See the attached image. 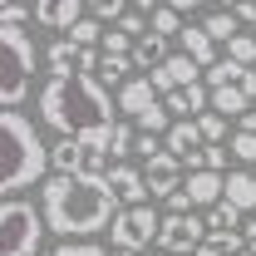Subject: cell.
I'll use <instances>...</instances> for the list:
<instances>
[{
	"label": "cell",
	"mask_w": 256,
	"mask_h": 256,
	"mask_svg": "<svg viewBox=\"0 0 256 256\" xmlns=\"http://www.w3.org/2000/svg\"><path fill=\"white\" fill-rule=\"evenodd\" d=\"M114 108H118L114 94L98 84L94 74H84V69H74V74H54V79L40 89V118L54 128L60 138L108 133V128L118 124Z\"/></svg>",
	"instance_id": "obj_1"
},
{
	"label": "cell",
	"mask_w": 256,
	"mask_h": 256,
	"mask_svg": "<svg viewBox=\"0 0 256 256\" xmlns=\"http://www.w3.org/2000/svg\"><path fill=\"white\" fill-rule=\"evenodd\" d=\"M40 207H44L50 232L64 242H84L104 226H114L124 212V202L114 197L108 182H79V178H60V172L40 188Z\"/></svg>",
	"instance_id": "obj_2"
},
{
	"label": "cell",
	"mask_w": 256,
	"mask_h": 256,
	"mask_svg": "<svg viewBox=\"0 0 256 256\" xmlns=\"http://www.w3.org/2000/svg\"><path fill=\"white\" fill-rule=\"evenodd\" d=\"M0 192H5V202L10 197H20L25 188H34L40 178H44V168H54L50 162V143L40 138V128H34L30 114H20V108H5L0 114ZM50 182V178H44Z\"/></svg>",
	"instance_id": "obj_3"
},
{
	"label": "cell",
	"mask_w": 256,
	"mask_h": 256,
	"mask_svg": "<svg viewBox=\"0 0 256 256\" xmlns=\"http://www.w3.org/2000/svg\"><path fill=\"white\" fill-rule=\"evenodd\" d=\"M0 60H5L0 98H5V108H20L34 84V69H40V50H34V40L20 25H0Z\"/></svg>",
	"instance_id": "obj_4"
},
{
	"label": "cell",
	"mask_w": 256,
	"mask_h": 256,
	"mask_svg": "<svg viewBox=\"0 0 256 256\" xmlns=\"http://www.w3.org/2000/svg\"><path fill=\"white\" fill-rule=\"evenodd\" d=\"M50 236L44 207H34L25 197H10L0 207V256H44L40 242Z\"/></svg>",
	"instance_id": "obj_5"
},
{
	"label": "cell",
	"mask_w": 256,
	"mask_h": 256,
	"mask_svg": "<svg viewBox=\"0 0 256 256\" xmlns=\"http://www.w3.org/2000/svg\"><path fill=\"white\" fill-rule=\"evenodd\" d=\"M108 232H114V252L143 256V246H153V242H158L162 217H158V207H153V202H148V207H124V212H118V222L108 226Z\"/></svg>",
	"instance_id": "obj_6"
},
{
	"label": "cell",
	"mask_w": 256,
	"mask_h": 256,
	"mask_svg": "<svg viewBox=\"0 0 256 256\" xmlns=\"http://www.w3.org/2000/svg\"><path fill=\"white\" fill-rule=\"evenodd\" d=\"M207 242V217L197 212H182V217H162V232H158V246L162 256H197Z\"/></svg>",
	"instance_id": "obj_7"
},
{
	"label": "cell",
	"mask_w": 256,
	"mask_h": 256,
	"mask_svg": "<svg viewBox=\"0 0 256 256\" xmlns=\"http://www.w3.org/2000/svg\"><path fill=\"white\" fill-rule=\"evenodd\" d=\"M79 20H89V5L84 0H34V25H44V30L69 34Z\"/></svg>",
	"instance_id": "obj_8"
},
{
	"label": "cell",
	"mask_w": 256,
	"mask_h": 256,
	"mask_svg": "<svg viewBox=\"0 0 256 256\" xmlns=\"http://www.w3.org/2000/svg\"><path fill=\"white\" fill-rule=\"evenodd\" d=\"M143 178H148L153 202H168L172 192H182V162L172 158V153H158L153 162H143Z\"/></svg>",
	"instance_id": "obj_9"
},
{
	"label": "cell",
	"mask_w": 256,
	"mask_h": 256,
	"mask_svg": "<svg viewBox=\"0 0 256 256\" xmlns=\"http://www.w3.org/2000/svg\"><path fill=\"white\" fill-rule=\"evenodd\" d=\"M108 188H114V197H118L124 207H148V202H153L148 178H143L138 168H128V162H118V168L108 172Z\"/></svg>",
	"instance_id": "obj_10"
},
{
	"label": "cell",
	"mask_w": 256,
	"mask_h": 256,
	"mask_svg": "<svg viewBox=\"0 0 256 256\" xmlns=\"http://www.w3.org/2000/svg\"><path fill=\"white\" fill-rule=\"evenodd\" d=\"M168 153L182 162V168L202 172V153H207V143H202L197 124H172V133H168Z\"/></svg>",
	"instance_id": "obj_11"
},
{
	"label": "cell",
	"mask_w": 256,
	"mask_h": 256,
	"mask_svg": "<svg viewBox=\"0 0 256 256\" xmlns=\"http://www.w3.org/2000/svg\"><path fill=\"white\" fill-rule=\"evenodd\" d=\"M158 104H162V98H158V89H153V84H148L143 74H138V79H128L124 89H118V114H128L133 124H138L143 114H153Z\"/></svg>",
	"instance_id": "obj_12"
},
{
	"label": "cell",
	"mask_w": 256,
	"mask_h": 256,
	"mask_svg": "<svg viewBox=\"0 0 256 256\" xmlns=\"http://www.w3.org/2000/svg\"><path fill=\"white\" fill-rule=\"evenodd\" d=\"M182 192H188L192 207H207V212H212L226 197V178H217V172H192L188 182H182Z\"/></svg>",
	"instance_id": "obj_13"
},
{
	"label": "cell",
	"mask_w": 256,
	"mask_h": 256,
	"mask_svg": "<svg viewBox=\"0 0 256 256\" xmlns=\"http://www.w3.org/2000/svg\"><path fill=\"white\" fill-rule=\"evenodd\" d=\"M178 40H182V54L202 64V74H207V69L217 64V50H222V44H217L212 34L202 30V25H182V34H178Z\"/></svg>",
	"instance_id": "obj_14"
},
{
	"label": "cell",
	"mask_w": 256,
	"mask_h": 256,
	"mask_svg": "<svg viewBox=\"0 0 256 256\" xmlns=\"http://www.w3.org/2000/svg\"><path fill=\"white\" fill-rule=\"evenodd\" d=\"M222 202H232L242 217H246V212H256V178L246 172V168L226 172V197H222Z\"/></svg>",
	"instance_id": "obj_15"
},
{
	"label": "cell",
	"mask_w": 256,
	"mask_h": 256,
	"mask_svg": "<svg viewBox=\"0 0 256 256\" xmlns=\"http://www.w3.org/2000/svg\"><path fill=\"white\" fill-rule=\"evenodd\" d=\"M168 60H172V54H168V40H158V34H143V40L133 44V69H138V74H153V69H162Z\"/></svg>",
	"instance_id": "obj_16"
},
{
	"label": "cell",
	"mask_w": 256,
	"mask_h": 256,
	"mask_svg": "<svg viewBox=\"0 0 256 256\" xmlns=\"http://www.w3.org/2000/svg\"><path fill=\"white\" fill-rule=\"evenodd\" d=\"M44 64H50V79L54 74H74V69H84V50L74 40H54L50 54H44Z\"/></svg>",
	"instance_id": "obj_17"
},
{
	"label": "cell",
	"mask_w": 256,
	"mask_h": 256,
	"mask_svg": "<svg viewBox=\"0 0 256 256\" xmlns=\"http://www.w3.org/2000/svg\"><path fill=\"white\" fill-rule=\"evenodd\" d=\"M242 212L232 207V202H217L212 212H207V236H242Z\"/></svg>",
	"instance_id": "obj_18"
},
{
	"label": "cell",
	"mask_w": 256,
	"mask_h": 256,
	"mask_svg": "<svg viewBox=\"0 0 256 256\" xmlns=\"http://www.w3.org/2000/svg\"><path fill=\"white\" fill-rule=\"evenodd\" d=\"M168 69V79H172V89H197L202 84V64L188 60V54H172V60L162 64Z\"/></svg>",
	"instance_id": "obj_19"
},
{
	"label": "cell",
	"mask_w": 256,
	"mask_h": 256,
	"mask_svg": "<svg viewBox=\"0 0 256 256\" xmlns=\"http://www.w3.org/2000/svg\"><path fill=\"white\" fill-rule=\"evenodd\" d=\"M138 10L148 15V25H153V34H158V40H168V34H182V25H178L182 15H178L172 5H153V0H148V5H138Z\"/></svg>",
	"instance_id": "obj_20"
},
{
	"label": "cell",
	"mask_w": 256,
	"mask_h": 256,
	"mask_svg": "<svg viewBox=\"0 0 256 256\" xmlns=\"http://www.w3.org/2000/svg\"><path fill=\"white\" fill-rule=\"evenodd\" d=\"M212 114H222V118H246V114H252V98L242 94L236 84H232V89H217V94H212Z\"/></svg>",
	"instance_id": "obj_21"
},
{
	"label": "cell",
	"mask_w": 256,
	"mask_h": 256,
	"mask_svg": "<svg viewBox=\"0 0 256 256\" xmlns=\"http://www.w3.org/2000/svg\"><path fill=\"white\" fill-rule=\"evenodd\" d=\"M236 25H242V20H236V10H212V15H207V20H202V30L212 34V40H217V44H232V40H236Z\"/></svg>",
	"instance_id": "obj_22"
},
{
	"label": "cell",
	"mask_w": 256,
	"mask_h": 256,
	"mask_svg": "<svg viewBox=\"0 0 256 256\" xmlns=\"http://www.w3.org/2000/svg\"><path fill=\"white\" fill-rule=\"evenodd\" d=\"M128 74H133V60H108V54H104V64H98V84H104V89H108V84H118V89H124L128 84Z\"/></svg>",
	"instance_id": "obj_23"
},
{
	"label": "cell",
	"mask_w": 256,
	"mask_h": 256,
	"mask_svg": "<svg viewBox=\"0 0 256 256\" xmlns=\"http://www.w3.org/2000/svg\"><path fill=\"white\" fill-rule=\"evenodd\" d=\"M104 34H108V30H104V25H98L94 15H89V20H79V25H74V30L64 34V40H74L79 50H94V44H104Z\"/></svg>",
	"instance_id": "obj_24"
},
{
	"label": "cell",
	"mask_w": 256,
	"mask_h": 256,
	"mask_svg": "<svg viewBox=\"0 0 256 256\" xmlns=\"http://www.w3.org/2000/svg\"><path fill=\"white\" fill-rule=\"evenodd\" d=\"M197 133H202V143H207V148H222L226 118H222V114H202V118H197Z\"/></svg>",
	"instance_id": "obj_25"
},
{
	"label": "cell",
	"mask_w": 256,
	"mask_h": 256,
	"mask_svg": "<svg viewBox=\"0 0 256 256\" xmlns=\"http://www.w3.org/2000/svg\"><path fill=\"white\" fill-rule=\"evenodd\" d=\"M133 143H138V133H133L128 124H114V128H108V148H114V162H124L128 153H133Z\"/></svg>",
	"instance_id": "obj_26"
},
{
	"label": "cell",
	"mask_w": 256,
	"mask_h": 256,
	"mask_svg": "<svg viewBox=\"0 0 256 256\" xmlns=\"http://www.w3.org/2000/svg\"><path fill=\"white\" fill-rule=\"evenodd\" d=\"M226 60L246 64V69H256V34H236L232 44H226Z\"/></svg>",
	"instance_id": "obj_27"
},
{
	"label": "cell",
	"mask_w": 256,
	"mask_h": 256,
	"mask_svg": "<svg viewBox=\"0 0 256 256\" xmlns=\"http://www.w3.org/2000/svg\"><path fill=\"white\" fill-rule=\"evenodd\" d=\"M232 158L236 162H256V133H236V138H232Z\"/></svg>",
	"instance_id": "obj_28"
},
{
	"label": "cell",
	"mask_w": 256,
	"mask_h": 256,
	"mask_svg": "<svg viewBox=\"0 0 256 256\" xmlns=\"http://www.w3.org/2000/svg\"><path fill=\"white\" fill-rule=\"evenodd\" d=\"M226 153H232V148H207V153H202V172L226 178Z\"/></svg>",
	"instance_id": "obj_29"
},
{
	"label": "cell",
	"mask_w": 256,
	"mask_h": 256,
	"mask_svg": "<svg viewBox=\"0 0 256 256\" xmlns=\"http://www.w3.org/2000/svg\"><path fill=\"white\" fill-rule=\"evenodd\" d=\"M133 153H143V162H153L158 153H168V143H158L153 133H138V143H133Z\"/></svg>",
	"instance_id": "obj_30"
},
{
	"label": "cell",
	"mask_w": 256,
	"mask_h": 256,
	"mask_svg": "<svg viewBox=\"0 0 256 256\" xmlns=\"http://www.w3.org/2000/svg\"><path fill=\"white\" fill-rule=\"evenodd\" d=\"M25 15H34V5H5V10H0V20H5V25H20Z\"/></svg>",
	"instance_id": "obj_31"
},
{
	"label": "cell",
	"mask_w": 256,
	"mask_h": 256,
	"mask_svg": "<svg viewBox=\"0 0 256 256\" xmlns=\"http://www.w3.org/2000/svg\"><path fill=\"white\" fill-rule=\"evenodd\" d=\"M242 252H246V256H256V222H246V226H242Z\"/></svg>",
	"instance_id": "obj_32"
},
{
	"label": "cell",
	"mask_w": 256,
	"mask_h": 256,
	"mask_svg": "<svg viewBox=\"0 0 256 256\" xmlns=\"http://www.w3.org/2000/svg\"><path fill=\"white\" fill-rule=\"evenodd\" d=\"M236 20L242 25H256V5H236Z\"/></svg>",
	"instance_id": "obj_33"
},
{
	"label": "cell",
	"mask_w": 256,
	"mask_h": 256,
	"mask_svg": "<svg viewBox=\"0 0 256 256\" xmlns=\"http://www.w3.org/2000/svg\"><path fill=\"white\" fill-rule=\"evenodd\" d=\"M236 133H256V108L246 114V118H236Z\"/></svg>",
	"instance_id": "obj_34"
},
{
	"label": "cell",
	"mask_w": 256,
	"mask_h": 256,
	"mask_svg": "<svg viewBox=\"0 0 256 256\" xmlns=\"http://www.w3.org/2000/svg\"><path fill=\"white\" fill-rule=\"evenodd\" d=\"M44 256H64V246H60V252H44Z\"/></svg>",
	"instance_id": "obj_35"
},
{
	"label": "cell",
	"mask_w": 256,
	"mask_h": 256,
	"mask_svg": "<svg viewBox=\"0 0 256 256\" xmlns=\"http://www.w3.org/2000/svg\"><path fill=\"white\" fill-rule=\"evenodd\" d=\"M143 256H153V252H143Z\"/></svg>",
	"instance_id": "obj_36"
}]
</instances>
